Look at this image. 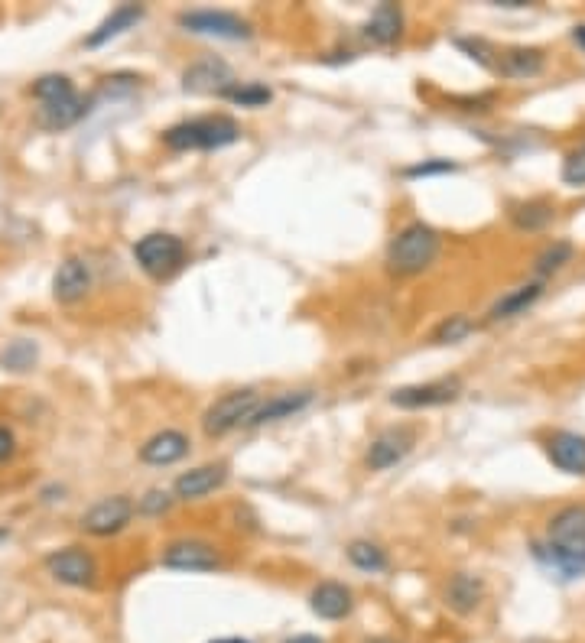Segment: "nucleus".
<instances>
[{
  "label": "nucleus",
  "instance_id": "obj_37",
  "mask_svg": "<svg viewBox=\"0 0 585 643\" xmlns=\"http://www.w3.org/2000/svg\"><path fill=\"white\" fill-rule=\"evenodd\" d=\"M364 643H394V640H387V637H374V640H364Z\"/></svg>",
  "mask_w": 585,
  "mask_h": 643
},
{
  "label": "nucleus",
  "instance_id": "obj_31",
  "mask_svg": "<svg viewBox=\"0 0 585 643\" xmlns=\"http://www.w3.org/2000/svg\"><path fill=\"white\" fill-rule=\"evenodd\" d=\"M563 182L566 186H576V189L585 186V143L563 160Z\"/></svg>",
  "mask_w": 585,
  "mask_h": 643
},
{
  "label": "nucleus",
  "instance_id": "obj_30",
  "mask_svg": "<svg viewBox=\"0 0 585 643\" xmlns=\"http://www.w3.org/2000/svg\"><path fill=\"white\" fill-rule=\"evenodd\" d=\"M36 361V345L33 341H13V345L4 351V367H10V371H26V367H33Z\"/></svg>",
  "mask_w": 585,
  "mask_h": 643
},
{
  "label": "nucleus",
  "instance_id": "obj_7",
  "mask_svg": "<svg viewBox=\"0 0 585 643\" xmlns=\"http://www.w3.org/2000/svg\"><path fill=\"white\" fill-rule=\"evenodd\" d=\"M459 393H462L459 377H442V380H429V384L400 387L390 393V403L400 406V410H426V406H442V403L459 400Z\"/></svg>",
  "mask_w": 585,
  "mask_h": 643
},
{
  "label": "nucleus",
  "instance_id": "obj_27",
  "mask_svg": "<svg viewBox=\"0 0 585 643\" xmlns=\"http://www.w3.org/2000/svg\"><path fill=\"white\" fill-rule=\"evenodd\" d=\"M569 260H572V244L569 241H553L546 251L537 254V260H533V270H537V277H550V273L563 270Z\"/></svg>",
  "mask_w": 585,
  "mask_h": 643
},
{
  "label": "nucleus",
  "instance_id": "obj_4",
  "mask_svg": "<svg viewBox=\"0 0 585 643\" xmlns=\"http://www.w3.org/2000/svg\"><path fill=\"white\" fill-rule=\"evenodd\" d=\"M33 95L39 98V104H43V108H39V114H36L39 127L65 130V127H72L75 121H82L85 101L78 98L75 85L65 75H43L33 85Z\"/></svg>",
  "mask_w": 585,
  "mask_h": 643
},
{
  "label": "nucleus",
  "instance_id": "obj_1",
  "mask_svg": "<svg viewBox=\"0 0 585 643\" xmlns=\"http://www.w3.org/2000/svg\"><path fill=\"white\" fill-rule=\"evenodd\" d=\"M533 556L543 569L559 579H582L585 575V504H569L550 520L543 540L533 543Z\"/></svg>",
  "mask_w": 585,
  "mask_h": 643
},
{
  "label": "nucleus",
  "instance_id": "obj_35",
  "mask_svg": "<svg viewBox=\"0 0 585 643\" xmlns=\"http://www.w3.org/2000/svg\"><path fill=\"white\" fill-rule=\"evenodd\" d=\"M286 643H322V640H319V637H309V634H299V637L286 640Z\"/></svg>",
  "mask_w": 585,
  "mask_h": 643
},
{
  "label": "nucleus",
  "instance_id": "obj_26",
  "mask_svg": "<svg viewBox=\"0 0 585 643\" xmlns=\"http://www.w3.org/2000/svg\"><path fill=\"white\" fill-rule=\"evenodd\" d=\"M348 559L351 566L361 569V572H384L387 569V556L381 546H374L368 540H355L348 546Z\"/></svg>",
  "mask_w": 585,
  "mask_h": 643
},
{
  "label": "nucleus",
  "instance_id": "obj_5",
  "mask_svg": "<svg viewBox=\"0 0 585 643\" xmlns=\"http://www.w3.org/2000/svg\"><path fill=\"white\" fill-rule=\"evenodd\" d=\"M134 260L147 277L166 280L186 264V244H182L176 234L156 231V234H147V238H140L134 244Z\"/></svg>",
  "mask_w": 585,
  "mask_h": 643
},
{
  "label": "nucleus",
  "instance_id": "obj_2",
  "mask_svg": "<svg viewBox=\"0 0 585 643\" xmlns=\"http://www.w3.org/2000/svg\"><path fill=\"white\" fill-rule=\"evenodd\" d=\"M241 137V127L231 121L228 114H208V117H195V121H182L173 124L163 134V143L169 150H221L231 147L234 140Z\"/></svg>",
  "mask_w": 585,
  "mask_h": 643
},
{
  "label": "nucleus",
  "instance_id": "obj_33",
  "mask_svg": "<svg viewBox=\"0 0 585 643\" xmlns=\"http://www.w3.org/2000/svg\"><path fill=\"white\" fill-rule=\"evenodd\" d=\"M439 173H455V163H449V160H433V163H416V166H410L407 173V179H420V176H439Z\"/></svg>",
  "mask_w": 585,
  "mask_h": 643
},
{
  "label": "nucleus",
  "instance_id": "obj_29",
  "mask_svg": "<svg viewBox=\"0 0 585 643\" xmlns=\"http://www.w3.org/2000/svg\"><path fill=\"white\" fill-rule=\"evenodd\" d=\"M472 322H468L465 316H449L446 322H439L436 328H433V341L436 345H455V341H462V338H468L472 335Z\"/></svg>",
  "mask_w": 585,
  "mask_h": 643
},
{
  "label": "nucleus",
  "instance_id": "obj_12",
  "mask_svg": "<svg viewBox=\"0 0 585 643\" xmlns=\"http://www.w3.org/2000/svg\"><path fill=\"white\" fill-rule=\"evenodd\" d=\"M234 85V72L221 59H202L182 72V88L192 95H225Z\"/></svg>",
  "mask_w": 585,
  "mask_h": 643
},
{
  "label": "nucleus",
  "instance_id": "obj_16",
  "mask_svg": "<svg viewBox=\"0 0 585 643\" xmlns=\"http://www.w3.org/2000/svg\"><path fill=\"white\" fill-rule=\"evenodd\" d=\"M312 403V390H293V393H277L270 400H260V406L247 419V426H264V423H277V419H290L296 413H303Z\"/></svg>",
  "mask_w": 585,
  "mask_h": 643
},
{
  "label": "nucleus",
  "instance_id": "obj_6",
  "mask_svg": "<svg viewBox=\"0 0 585 643\" xmlns=\"http://www.w3.org/2000/svg\"><path fill=\"white\" fill-rule=\"evenodd\" d=\"M260 406V393L257 390H234L225 393L221 400H215L202 416V429L208 436H225V432L247 426V419Z\"/></svg>",
  "mask_w": 585,
  "mask_h": 643
},
{
  "label": "nucleus",
  "instance_id": "obj_20",
  "mask_svg": "<svg viewBox=\"0 0 585 643\" xmlns=\"http://www.w3.org/2000/svg\"><path fill=\"white\" fill-rule=\"evenodd\" d=\"M543 52L540 49H527V46H514L498 52V62H494V72H501L504 78H537L543 72Z\"/></svg>",
  "mask_w": 585,
  "mask_h": 643
},
{
  "label": "nucleus",
  "instance_id": "obj_14",
  "mask_svg": "<svg viewBox=\"0 0 585 643\" xmlns=\"http://www.w3.org/2000/svg\"><path fill=\"white\" fill-rule=\"evenodd\" d=\"M546 455L566 475H585V436H579V432H553L546 439Z\"/></svg>",
  "mask_w": 585,
  "mask_h": 643
},
{
  "label": "nucleus",
  "instance_id": "obj_13",
  "mask_svg": "<svg viewBox=\"0 0 585 643\" xmlns=\"http://www.w3.org/2000/svg\"><path fill=\"white\" fill-rule=\"evenodd\" d=\"M410 449H413V436L407 429H384L381 436L368 445V458H364V462H368L371 471H384L403 462Z\"/></svg>",
  "mask_w": 585,
  "mask_h": 643
},
{
  "label": "nucleus",
  "instance_id": "obj_28",
  "mask_svg": "<svg viewBox=\"0 0 585 643\" xmlns=\"http://www.w3.org/2000/svg\"><path fill=\"white\" fill-rule=\"evenodd\" d=\"M221 98H228L231 104H241V108H264L273 95H270V88L257 85V82H247V85L234 82Z\"/></svg>",
  "mask_w": 585,
  "mask_h": 643
},
{
  "label": "nucleus",
  "instance_id": "obj_11",
  "mask_svg": "<svg viewBox=\"0 0 585 643\" xmlns=\"http://www.w3.org/2000/svg\"><path fill=\"white\" fill-rule=\"evenodd\" d=\"M130 517H134V504H130V497H124V494L104 497V501H98L82 517V530L91 536H111L117 530H124L130 523Z\"/></svg>",
  "mask_w": 585,
  "mask_h": 643
},
{
  "label": "nucleus",
  "instance_id": "obj_25",
  "mask_svg": "<svg viewBox=\"0 0 585 643\" xmlns=\"http://www.w3.org/2000/svg\"><path fill=\"white\" fill-rule=\"evenodd\" d=\"M556 218L553 212V205L550 202H524V205H514V212H511V221L520 228V231H543L550 221Z\"/></svg>",
  "mask_w": 585,
  "mask_h": 643
},
{
  "label": "nucleus",
  "instance_id": "obj_3",
  "mask_svg": "<svg viewBox=\"0 0 585 643\" xmlns=\"http://www.w3.org/2000/svg\"><path fill=\"white\" fill-rule=\"evenodd\" d=\"M439 254V234L423 225V221H413L407 225L387 247V267L397 277H416L423 273Z\"/></svg>",
  "mask_w": 585,
  "mask_h": 643
},
{
  "label": "nucleus",
  "instance_id": "obj_8",
  "mask_svg": "<svg viewBox=\"0 0 585 643\" xmlns=\"http://www.w3.org/2000/svg\"><path fill=\"white\" fill-rule=\"evenodd\" d=\"M179 26H186L189 33L218 36V39H247L251 36V23L234 17L228 10H186L179 13Z\"/></svg>",
  "mask_w": 585,
  "mask_h": 643
},
{
  "label": "nucleus",
  "instance_id": "obj_21",
  "mask_svg": "<svg viewBox=\"0 0 585 643\" xmlns=\"http://www.w3.org/2000/svg\"><path fill=\"white\" fill-rule=\"evenodd\" d=\"M481 598H485V582L478 575H468V572H455L449 585H446V605L455 614H472Z\"/></svg>",
  "mask_w": 585,
  "mask_h": 643
},
{
  "label": "nucleus",
  "instance_id": "obj_32",
  "mask_svg": "<svg viewBox=\"0 0 585 643\" xmlns=\"http://www.w3.org/2000/svg\"><path fill=\"white\" fill-rule=\"evenodd\" d=\"M169 504H173V497H169L166 491H150L147 497H140L137 510H140V514H150V517H156V514H166Z\"/></svg>",
  "mask_w": 585,
  "mask_h": 643
},
{
  "label": "nucleus",
  "instance_id": "obj_17",
  "mask_svg": "<svg viewBox=\"0 0 585 643\" xmlns=\"http://www.w3.org/2000/svg\"><path fill=\"white\" fill-rule=\"evenodd\" d=\"M309 608L322 621H342V618H348V614H351V608H355V601H351V592H348L345 585L322 582V585L312 588Z\"/></svg>",
  "mask_w": 585,
  "mask_h": 643
},
{
  "label": "nucleus",
  "instance_id": "obj_10",
  "mask_svg": "<svg viewBox=\"0 0 585 643\" xmlns=\"http://www.w3.org/2000/svg\"><path fill=\"white\" fill-rule=\"evenodd\" d=\"M163 566L176 572H212L221 566V559L205 540H176L163 549Z\"/></svg>",
  "mask_w": 585,
  "mask_h": 643
},
{
  "label": "nucleus",
  "instance_id": "obj_24",
  "mask_svg": "<svg viewBox=\"0 0 585 643\" xmlns=\"http://www.w3.org/2000/svg\"><path fill=\"white\" fill-rule=\"evenodd\" d=\"M143 17V7H137V4H124V7H117L108 20H104L95 33H91L88 39H85V46L88 49H98V46H104L108 39H114V36H121L124 30H130L137 20Z\"/></svg>",
  "mask_w": 585,
  "mask_h": 643
},
{
  "label": "nucleus",
  "instance_id": "obj_36",
  "mask_svg": "<svg viewBox=\"0 0 585 643\" xmlns=\"http://www.w3.org/2000/svg\"><path fill=\"white\" fill-rule=\"evenodd\" d=\"M572 39H576V43H579V46H585V26H579V30H576V33H572Z\"/></svg>",
  "mask_w": 585,
  "mask_h": 643
},
{
  "label": "nucleus",
  "instance_id": "obj_34",
  "mask_svg": "<svg viewBox=\"0 0 585 643\" xmlns=\"http://www.w3.org/2000/svg\"><path fill=\"white\" fill-rule=\"evenodd\" d=\"M13 449H17V445H13V432L0 426V462H7V458L13 455Z\"/></svg>",
  "mask_w": 585,
  "mask_h": 643
},
{
  "label": "nucleus",
  "instance_id": "obj_22",
  "mask_svg": "<svg viewBox=\"0 0 585 643\" xmlns=\"http://www.w3.org/2000/svg\"><path fill=\"white\" fill-rule=\"evenodd\" d=\"M543 296V283L540 280H533V283H524V286H517V290L511 293H504L498 303H494L488 309V319L491 322H504V319H514L520 316V312H527L537 299Z\"/></svg>",
  "mask_w": 585,
  "mask_h": 643
},
{
  "label": "nucleus",
  "instance_id": "obj_15",
  "mask_svg": "<svg viewBox=\"0 0 585 643\" xmlns=\"http://www.w3.org/2000/svg\"><path fill=\"white\" fill-rule=\"evenodd\" d=\"M88 290H91V267L85 260L78 257L62 260L56 277H52V296H56L59 303H78Z\"/></svg>",
  "mask_w": 585,
  "mask_h": 643
},
{
  "label": "nucleus",
  "instance_id": "obj_19",
  "mask_svg": "<svg viewBox=\"0 0 585 643\" xmlns=\"http://www.w3.org/2000/svg\"><path fill=\"white\" fill-rule=\"evenodd\" d=\"M189 452V439L176 429H163L156 432L153 439H147L140 445V458L147 465H173L179 458H186Z\"/></svg>",
  "mask_w": 585,
  "mask_h": 643
},
{
  "label": "nucleus",
  "instance_id": "obj_18",
  "mask_svg": "<svg viewBox=\"0 0 585 643\" xmlns=\"http://www.w3.org/2000/svg\"><path fill=\"white\" fill-rule=\"evenodd\" d=\"M225 481H228L225 465H202V468L186 471V475H179L173 491H176L179 501H195V497H205V494L218 491Z\"/></svg>",
  "mask_w": 585,
  "mask_h": 643
},
{
  "label": "nucleus",
  "instance_id": "obj_38",
  "mask_svg": "<svg viewBox=\"0 0 585 643\" xmlns=\"http://www.w3.org/2000/svg\"><path fill=\"white\" fill-rule=\"evenodd\" d=\"M215 643H251V640H215Z\"/></svg>",
  "mask_w": 585,
  "mask_h": 643
},
{
  "label": "nucleus",
  "instance_id": "obj_9",
  "mask_svg": "<svg viewBox=\"0 0 585 643\" xmlns=\"http://www.w3.org/2000/svg\"><path fill=\"white\" fill-rule=\"evenodd\" d=\"M46 569L56 582L62 585H72V588H88L95 585V575H98V566L91 553L78 546H69V549H59V553H49L46 556Z\"/></svg>",
  "mask_w": 585,
  "mask_h": 643
},
{
  "label": "nucleus",
  "instance_id": "obj_23",
  "mask_svg": "<svg viewBox=\"0 0 585 643\" xmlns=\"http://www.w3.org/2000/svg\"><path fill=\"white\" fill-rule=\"evenodd\" d=\"M400 26H403L400 7L397 4H381L371 13L368 26H364V36H368L371 43H377V46H390L400 36Z\"/></svg>",
  "mask_w": 585,
  "mask_h": 643
}]
</instances>
